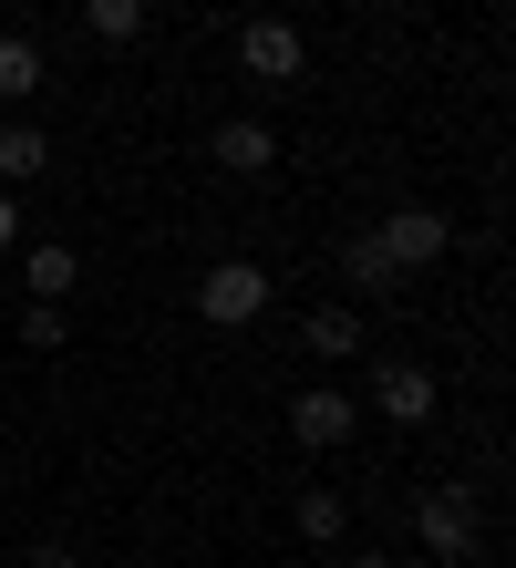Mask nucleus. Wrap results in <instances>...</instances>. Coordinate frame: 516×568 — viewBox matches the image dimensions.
I'll use <instances>...</instances> for the list:
<instances>
[{"label": "nucleus", "mask_w": 516, "mask_h": 568, "mask_svg": "<svg viewBox=\"0 0 516 568\" xmlns=\"http://www.w3.org/2000/svg\"><path fill=\"white\" fill-rule=\"evenodd\" d=\"M73 280H83V248H52V239L21 248V290H31V300H62Z\"/></svg>", "instance_id": "8"}, {"label": "nucleus", "mask_w": 516, "mask_h": 568, "mask_svg": "<svg viewBox=\"0 0 516 568\" xmlns=\"http://www.w3.org/2000/svg\"><path fill=\"white\" fill-rule=\"evenodd\" d=\"M434 404H444V383L424 373V362H383V373H372V414H383V424H434Z\"/></svg>", "instance_id": "5"}, {"label": "nucleus", "mask_w": 516, "mask_h": 568, "mask_svg": "<svg viewBox=\"0 0 516 568\" xmlns=\"http://www.w3.org/2000/svg\"><path fill=\"white\" fill-rule=\"evenodd\" d=\"M341 527H352V507H341L331 486H300V538H321V548H331Z\"/></svg>", "instance_id": "13"}, {"label": "nucleus", "mask_w": 516, "mask_h": 568, "mask_svg": "<svg viewBox=\"0 0 516 568\" xmlns=\"http://www.w3.org/2000/svg\"><path fill=\"white\" fill-rule=\"evenodd\" d=\"M196 311H206V331H249L269 311V270L259 258H217V270L196 280Z\"/></svg>", "instance_id": "2"}, {"label": "nucleus", "mask_w": 516, "mask_h": 568, "mask_svg": "<svg viewBox=\"0 0 516 568\" xmlns=\"http://www.w3.org/2000/svg\"><path fill=\"white\" fill-rule=\"evenodd\" d=\"M341 568H393V558H383V548H362V558H341Z\"/></svg>", "instance_id": "18"}, {"label": "nucleus", "mask_w": 516, "mask_h": 568, "mask_svg": "<svg viewBox=\"0 0 516 568\" xmlns=\"http://www.w3.org/2000/svg\"><path fill=\"white\" fill-rule=\"evenodd\" d=\"M52 165V135L42 124H0V186H31Z\"/></svg>", "instance_id": "9"}, {"label": "nucleus", "mask_w": 516, "mask_h": 568, "mask_svg": "<svg viewBox=\"0 0 516 568\" xmlns=\"http://www.w3.org/2000/svg\"><path fill=\"white\" fill-rule=\"evenodd\" d=\"M341 270H352V290H393V258L372 248V239H352V248H341Z\"/></svg>", "instance_id": "15"}, {"label": "nucleus", "mask_w": 516, "mask_h": 568, "mask_svg": "<svg viewBox=\"0 0 516 568\" xmlns=\"http://www.w3.org/2000/svg\"><path fill=\"white\" fill-rule=\"evenodd\" d=\"M31 93H42V52L21 31H0V104H31Z\"/></svg>", "instance_id": "10"}, {"label": "nucleus", "mask_w": 516, "mask_h": 568, "mask_svg": "<svg viewBox=\"0 0 516 568\" xmlns=\"http://www.w3.org/2000/svg\"><path fill=\"white\" fill-rule=\"evenodd\" d=\"M300 342L321 352V362H352V352H362V321H352V311H310V321H300Z\"/></svg>", "instance_id": "11"}, {"label": "nucleus", "mask_w": 516, "mask_h": 568, "mask_svg": "<svg viewBox=\"0 0 516 568\" xmlns=\"http://www.w3.org/2000/svg\"><path fill=\"white\" fill-rule=\"evenodd\" d=\"M83 31L93 42H134L145 31V0H83Z\"/></svg>", "instance_id": "12"}, {"label": "nucleus", "mask_w": 516, "mask_h": 568, "mask_svg": "<svg viewBox=\"0 0 516 568\" xmlns=\"http://www.w3.org/2000/svg\"><path fill=\"white\" fill-rule=\"evenodd\" d=\"M413 538H424L444 568H455V558H475L486 517H475V496H465V486H424V496H413Z\"/></svg>", "instance_id": "1"}, {"label": "nucleus", "mask_w": 516, "mask_h": 568, "mask_svg": "<svg viewBox=\"0 0 516 568\" xmlns=\"http://www.w3.org/2000/svg\"><path fill=\"white\" fill-rule=\"evenodd\" d=\"M0 248H21V207H11V186H0Z\"/></svg>", "instance_id": "17"}, {"label": "nucleus", "mask_w": 516, "mask_h": 568, "mask_svg": "<svg viewBox=\"0 0 516 568\" xmlns=\"http://www.w3.org/2000/svg\"><path fill=\"white\" fill-rule=\"evenodd\" d=\"M372 248L393 258V280H413V270H434V258L455 248V217L444 207H393L383 227H372Z\"/></svg>", "instance_id": "3"}, {"label": "nucleus", "mask_w": 516, "mask_h": 568, "mask_svg": "<svg viewBox=\"0 0 516 568\" xmlns=\"http://www.w3.org/2000/svg\"><path fill=\"white\" fill-rule=\"evenodd\" d=\"M21 342H31V352H62V342H73V321H62V300H31V311H21Z\"/></svg>", "instance_id": "14"}, {"label": "nucleus", "mask_w": 516, "mask_h": 568, "mask_svg": "<svg viewBox=\"0 0 516 568\" xmlns=\"http://www.w3.org/2000/svg\"><path fill=\"white\" fill-rule=\"evenodd\" d=\"M300 62H310V42H300V21H280V11H259L249 31H237V73H249V83H300Z\"/></svg>", "instance_id": "4"}, {"label": "nucleus", "mask_w": 516, "mask_h": 568, "mask_svg": "<svg viewBox=\"0 0 516 568\" xmlns=\"http://www.w3.org/2000/svg\"><path fill=\"white\" fill-rule=\"evenodd\" d=\"M290 434H300V445H352V434H362V404H352V393H331V383H310V393H290Z\"/></svg>", "instance_id": "6"}, {"label": "nucleus", "mask_w": 516, "mask_h": 568, "mask_svg": "<svg viewBox=\"0 0 516 568\" xmlns=\"http://www.w3.org/2000/svg\"><path fill=\"white\" fill-rule=\"evenodd\" d=\"M31 568H83V558H73V538H42V548H31Z\"/></svg>", "instance_id": "16"}, {"label": "nucleus", "mask_w": 516, "mask_h": 568, "mask_svg": "<svg viewBox=\"0 0 516 568\" xmlns=\"http://www.w3.org/2000/svg\"><path fill=\"white\" fill-rule=\"evenodd\" d=\"M206 165H227V176H269V165H280V135H269L259 114H227L217 135H206Z\"/></svg>", "instance_id": "7"}]
</instances>
